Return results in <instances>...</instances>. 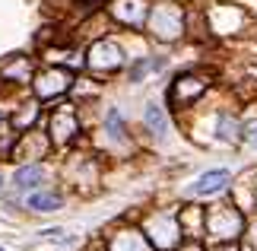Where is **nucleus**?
<instances>
[{"instance_id":"nucleus-1","label":"nucleus","mask_w":257,"mask_h":251,"mask_svg":"<svg viewBox=\"0 0 257 251\" xmlns=\"http://www.w3.org/2000/svg\"><path fill=\"white\" fill-rule=\"evenodd\" d=\"M225 182H229V172H222V169H216V172H206V175H200L194 182V194H216Z\"/></svg>"},{"instance_id":"nucleus-4","label":"nucleus","mask_w":257,"mask_h":251,"mask_svg":"<svg viewBox=\"0 0 257 251\" xmlns=\"http://www.w3.org/2000/svg\"><path fill=\"white\" fill-rule=\"evenodd\" d=\"M146 124H150L156 134H165V115H162L159 105H150V108H146Z\"/></svg>"},{"instance_id":"nucleus-6","label":"nucleus","mask_w":257,"mask_h":251,"mask_svg":"<svg viewBox=\"0 0 257 251\" xmlns=\"http://www.w3.org/2000/svg\"><path fill=\"white\" fill-rule=\"evenodd\" d=\"M0 251H4V248H0Z\"/></svg>"},{"instance_id":"nucleus-5","label":"nucleus","mask_w":257,"mask_h":251,"mask_svg":"<svg viewBox=\"0 0 257 251\" xmlns=\"http://www.w3.org/2000/svg\"><path fill=\"white\" fill-rule=\"evenodd\" d=\"M108 127H111V134H114V137H121V134H124V124H121V115H117V112H108Z\"/></svg>"},{"instance_id":"nucleus-3","label":"nucleus","mask_w":257,"mask_h":251,"mask_svg":"<svg viewBox=\"0 0 257 251\" xmlns=\"http://www.w3.org/2000/svg\"><path fill=\"white\" fill-rule=\"evenodd\" d=\"M29 207L38 210V213H48V210L61 207V197L57 194H29Z\"/></svg>"},{"instance_id":"nucleus-2","label":"nucleus","mask_w":257,"mask_h":251,"mask_svg":"<svg viewBox=\"0 0 257 251\" xmlns=\"http://www.w3.org/2000/svg\"><path fill=\"white\" fill-rule=\"evenodd\" d=\"M38 182H42V165H23V169H16V175H13V185L19 191L35 188Z\"/></svg>"}]
</instances>
